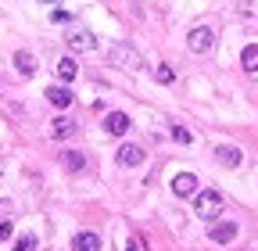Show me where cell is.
Instances as JSON below:
<instances>
[{
  "mask_svg": "<svg viewBox=\"0 0 258 251\" xmlns=\"http://www.w3.org/2000/svg\"><path fill=\"white\" fill-rule=\"evenodd\" d=\"M57 76H61L64 83H72V79L79 76V65H76L72 57H61V61H57Z\"/></svg>",
  "mask_w": 258,
  "mask_h": 251,
  "instance_id": "obj_15",
  "label": "cell"
},
{
  "mask_svg": "<svg viewBox=\"0 0 258 251\" xmlns=\"http://www.w3.org/2000/svg\"><path fill=\"white\" fill-rule=\"evenodd\" d=\"M125 251H144V247H140V244H137V237H133V240L125 244Z\"/></svg>",
  "mask_w": 258,
  "mask_h": 251,
  "instance_id": "obj_22",
  "label": "cell"
},
{
  "mask_svg": "<svg viewBox=\"0 0 258 251\" xmlns=\"http://www.w3.org/2000/svg\"><path fill=\"white\" fill-rule=\"evenodd\" d=\"M240 65H244L247 72H258V43H247V47L240 50Z\"/></svg>",
  "mask_w": 258,
  "mask_h": 251,
  "instance_id": "obj_14",
  "label": "cell"
},
{
  "mask_svg": "<svg viewBox=\"0 0 258 251\" xmlns=\"http://www.w3.org/2000/svg\"><path fill=\"white\" fill-rule=\"evenodd\" d=\"M172 194L176 198H198V176H194V172H179L172 179Z\"/></svg>",
  "mask_w": 258,
  "mask_h": 251,
  "instance_id": "obj_4",
  "label": "cell"
},
{
  "mask_svg": "<svg viewBox=\"0 0 258 251\" xmlns=\"http://www.w3.org/2000/svg\"><path fill=\"white\" fill-rule=\"evenodd\" d=\"M11 237V223H0V240H8Z\"/></svg>",
  "mask_w": 258,
  "mask_h": 251,
  "instance_id": "obj_21",
  "label": "cell"
},
{
  "mask_svg": "<svg viewBox=\"0 0 258 251\" xmlns=\"http://www.w3.org/2000/svg\"><path fill=\"white\" fill-rule=\"evenodd\" d=\"M194 212H198L201 219H215L222 212V194L219 191H198V198H194Z\"/></svg>",
  "mask_w": 258,
  "mask_h": 251,
  "instance_id": "obj_2",
  "label": "cell"
},
{
  "mask_svg": "<svg viewBox=\"0 0 258 251\" xmlns=\"http://www.w3.org/2000/svg\"><path fill=\"white\" fill-rule=\"evenodd\" d=\"M108 61H111L115 69H125V72H137V69L144 65L140 50H133L129 43H115V47H108Z\"/></svg>",
  "mask_w": 258,
  "mask_h": 251,
  "instance_id": "obj_1",
  "label": "cell"
},
{
  "mask_svg": "<svg viewBox=\"0 0 258 251\" xmlns=\"http://www.w3.org/2000/svg\"><path fill=\"white\" fill-rule=\"evenodd\" d=\"M69 47L86 54V50H97V40H93L90 29H76V33H69Z\"/></svg>",
  "mask_w": 258,
  "mask_h": 251,
  "instance_id": "obj_7",
  "label": "cell"
},
{
  "mask_svg": "<svg viewBox=\"0 0 258 251\" xmlns=\"http://www.w3.org/2000/svg\"><path fill=\"white\" fill-rule=\"evenodd\" d=\"M47 4H57V0H47Z\"/></svg>",
  "mask_w": 258,
  "mask_h": 251,
  "instance_id": "obj_23",
  "label": "cell"
},
{
  "mask_svg": "<svg viewBox=\"0 0 258 251\" xmlns=\"http://www.w3.org/2000/svg\"><path fill=\"white\" fill-rule=\"evenodd\" d=\"M47 101H50L54 108H61V111H64V108L72 104V90H64V86H50V90H47Z\"/></svg>",
  "mask_w": 258,
  "mask_h": 251,
  "instance_id": "obj_13",
  "label": "cell"
},
{
  "mask_svg": "<svg viewBox=\"0 0 258 251\" xmlns=\"http://www.w3.org/2000/svg\"><path fill=\"white\" fill-rule=\"evenodd\" d=\"M50 18H54V22H69V11H61V8H57V11H50Z\"/></svg>",
  "mask_w": 258,
  "mask_h": 251,
  "instance_id": "obj_20",
  "label": "cell"
},
{
  "mask_svg": "<svg viewBox=\"0 0 258 251\" xmlns=\"http://www.w3.org/2000/svg\"><path fill=\"white\" fill-rule=\"evenodd\" d=\"M50 137H54V140H69V137H76V122L64 118V115L54 118V122H50Z\"/></svg>",
  "mask_w": 258,
  "mask_h": 251,
  "instance_id": "obj_10",
  "label": "cell"
},
{
  "mask_svg": "<svg viewBox=\"0 0 258 251\" xmlns=\"http://www.w3.org/2000/svg\"><path fill=\"white\" fill-rule=\"evenodd\" d=\"M215 158H219V165H226V169H237V165L244 162V151L233 147V144H222V147H215Z\"/></svg>",
  "mask_w": 258,
  "mask_h": 251,
  "instance_id": "obj_6",
  "label": "cell"
},
{
  "mask_svg": "<svg viewBox=\"0 0 258 251\" xmlns=\"http://www.w3.org/2000/svg\"><path fill=\"white\" fill-rule=\"evenodd\" d=\"M233 237H237V223H215L212 226V240L215 244H230Z\"/></svg>",
  "mask_w": 258,
  "mask_h": 251,
  "instance_id": "obj_12",
  "label": "cell"
},
{
  "mask_svg": "<svg viewBox=\"0 0 258 251\" xmlns=\"http://www.w3.org/2000/svg\"><path fill=\"white\" fill-rule=\"evenodd\" d=\"M15 69H18V76L32 79V76H36V57H32L29 50H18L15 54Z\"/></svg>",
  "mask_w": 258,
  "mask_h": 251,
  "instance_id": "obj_11",
  "label": "cell"
},
{
  "mask_svg": "<svg viewBox=\"0 0 258 251\" xmlns=\"http://www.w3.org/2000/svg\"><path fill=\"white\" fill-rule=\"evenodd\" d=\"M129 115L125 111H108V118H104V133H111V137H125L129 133Z\"/></svg>",
  "mask_w": 258,
  "mask_h": 251,
  "instance_id": "obj_5",
  "label": "cell"
},
{
  "mask_svg": "<svg viewBox=\"0 0 258 251\" xmlns=\"http://www.w3.org/2000/svg\"><path fill=\"white\" fill-rule=\"evenodd\" d=\"M172 137H176V144H194V133L186 126H172Z\"/></svg>",
  "mask_w": 258,
  "mask_h": 251,
  "instance_id": "obj_18",
  "label": "cell"
},
{
  "mask_svg": "<svg viewBox=\"0 0 258 251\" xmlns=\"http://www.w3.org/2000/svg\"><path fill=\"white\" fill-rule=\"evenodd\" d=\"M61 162H64V169H69V172H79V169H86V158H83L79 151H64V154H61Z\"/></svg>",
  "mask_w": 258,
  "mask_h": 251,
  "instance_id": "obj_16",
  "label": "cell"
},
{
  "mask_svg": "<svg viewBox=\"0 0 258 251\" xmlns=\"http://www.w3.org/2000/svg\"><path fill=\"white\" fill-rule=\"evenodd\" d=\"M140 162H144V147H137V144H122V147H118V165L133 169V165H140Z\"/></svg>",
  "mask_w": 258,
  "mask_h": 251,
  "instance_id": "obj_8",
  "label": "cell"
},
{
  "mask_svg": "<svg viewBox=\"0 0 258 251\" xmlns=\"http://www.w3.org/2000/svg\"><path fill=\"white\" fill-rule=\"evenodd\" d=\"M72 251H101V237L90 233V230H83V233L72 237Z\"/></svg>",
  "mask_w": 258,
  "mask_h": 251,
  "instance_id": "obj_9",
  "label": "cell"
},
{
  "mask_svg": "<svg viewBox=\"0 0 258 251\" xmlns=\"http://www.w3.org/2000/svg\"><path fill=\"white\" fill-rule=\"evenodd\" d=\"M15 251H36V237H32V233H22V237L15 240Z\"/></svg>",
  "mask_w": 258,
  "mask_h": 251,
  "instance_id": "obj_17",
  "label": "cell"
},
{
  "mask_svg": "<svg viewBox=\"0 0 258 251\" xmlns=\"http://www.w3.org/2000/svg\"><path fill=\"white\" fill-rule=\"evenodd\" d=\"M186 43H190V50H194V54H208V50L215 47V29H208V25H198V29H190Z\"/></svg>",
  "mask_w": 258,
  "mask_h": 251,
  "instance_id": "obj_3",
  "label": "cell"
},
{
  "mask_svg": "<svg viewBox=\"0 0 258 251\" xmlns=\"http://www.w3.org/2000/svg\"><path fill=\"white\" fill-rule=\"evenodd\" d=\"M154 79H158V83H165V86H169V83L176 79V72H172L169 65H158V72H154Z\"/></svg>",
  "mask_w": 258,
  "mask_h": 251,
  "instance_id": "obj_19",
  "label": "cell"
}]
</instances>
